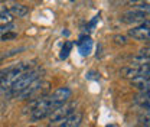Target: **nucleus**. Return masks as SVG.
<instances>
[{"label": "nucleus", "instance_id": "obj_1", "mask_svg": "<svg viewBox=\"0 0 150 127\" xmlns=\"http://www.w3.org/2000/svg\"><path fill=\"white\" fill-rule=\"evenodd\" d=\"M32 68H33V64L32 62H20V64L15 65V67L7 68L4 77L0 79V88L3 91H9L12 88V85L18 81L23 74L28 72Z\"/></svg>", "mask_w": 150, "mask_h": 127}, {"label": "nucleus", "instance_id": "obj_2", "mask_svg": "<svg viewBox=\"0 0 150 127\" xmlns=\"http://www.w3.org/2000/svg\"><path fill=\"white\" fill-rule=\"evenodd\" d=\"M40 78V70L39 68H32L28 72H25L18 81L12 85V88L9 90V95L10 97H16L18 94H20L25 88H28L35 79Z\"/></svg>", "mask_w": 150, "mask_h": 127}, {"label": "nucleus", "instance_id": "obj_3", "mask_svg": "<svg viewBox=\"0 0 150 127\" xmlns=\"http://www.w3.org/2000/svg\"><path fill=\"white\" fill-rule=\"evenodd\" d=\"M72 95V91L69 90L68 87H61V88H56L51 95H48V100H49V104L51 107L55 110L61 106H64Z\"/></svg>", "mask_w": 150, "mask_h": 127}, {"label": "nucleus", "instance_id": "obj_4", "mask_svg": "<svg viewBox=\"0 0 150 127\" xmlns=\"http://www.w3.org/2000/svg\"><path fill=\"white\" fill-rule=\"evenodd\" d=\"M147 74H149V65H144V67L130 65V67H124L120 70V75L123 78H129V79H133V78L140 77V75H147Z\"/></svg>", "mask_w": 150, "mask_h": 127}, {"label": "nucleus", "instance_id": "obj_5", "mask_svg": "<svg viewBox=\"0 0 150 127\" xmlns=\"http://www.w3.org/2000/svg\"><path fill=\"white\" fill-rule=\"evenodd\" d=\"M42 85H43L42 78H38V79H35L28 88H25L20 94H18L16 98H18V100H28V98H32L36 92H39V91L42 90Z\"/></svg>", "mask_w": 150, "mask_h": 127}, {"label": "nucleus", "instance_id": "obj_6", "mask_svg": "<svg viewBox=\"0 0 150 127\" xmlns=\"http://www.w3.org/2000/svg\"><path fill=\"white\" fill-rule=\"evenodd\" d=\"M147 13L146 12H142V10H137V9H133L130 12H126L124 15H123V18L121 20L124 22V23H143V22H146L147 20Z\"/></svg>", "mask_w": 150, "mask_h": 127}, {"label": "nucleus", "instance_id": "obj_7", "mask_svg": "<svg viewBox=\"0 0 150 127\" xmlns=\"http://www.w3.org/2000/svg\"><path fill=\"white\" fill-rule=\"evenodd\" d=\"M129 35H130L133 39H137V40H149V20H146L143 25L137 26V28H133L129 31Z\"/></svg>", "mask_w": 150, "mask_h": 127}, {"label": "nucleus", "instance_id": "obj_8", "mask_svg": "<svg viewBox=\"0 0 150 127\" xmlns=\"http://www.w3.org/2000/svg\"><path fill=\"white\" fill-rule=\"evenodd\" d=\"M74 113V104H64L61 107L55 109L51 114H49V118L51 121H56V120H62L65 117H68L69 114Z\"/></svg>", "mask_w": 150, "mask_h": 127}, {"label": "nucleus", "instance_id": "obj_9", "mask_svg": "<svg viewBox=\"0 0 150 127\" xmlns=\"http://www.w3.org/2000/svg\"><path fill=\"white\" fill-rule=\"evenodd\" d=\"M81 121H82V113L74 111L72 114H69L68 117L61 120L59 127H79Z\"/></svg>", "mask_w": 150, "mask_h": 127}, {"label": "nucleus", "instance_id": "obj_10", "mask_svg": "<svg viewBox=\"0 0 150 127\" xmlns=\"http://www.w3.org/2000/svg\"><path fill=\"white\" fill-rule=\"evenodd\" d=\"M130 84H131V87H134V88H137V90H140V91H149V87H150L149 74L133 78V79H130Z\"/></svg>", "mask_w": 150, "mask_h": 127}, {"label": "nucleus", "instance_id": "obj_11", "mask_svg": "<svg viewBox=\"0 0 150 127\" xmlns=\"http://www.w3.org/2000/svg\"><path fill=\"white\" fill-rule=\"evenodd\" d=\"M78 43V51L82 56H87V55L91 54V49H93V40L90 36H81L79 40L76 42Z\"/></svg>", "mask_w": 150, "mask_h": 127}, {"label": "nucleus", "instance_id": "obj_12", "mask_svg": "<svg viewBox=\"0 0 150 127\" xmlns=\"http://www.w3.org/2000/svg\"><path fill=\"white\" fill-rule=\"evenodd\" d=\"M7 10H9V13H10L13 18H15V16H16V18H22V16L28 15V12H29L26 6L19 4V3H13V4L7 9Z\"/></svg>", "mask_w": 150, "mask_h": 127}, {"label": "nucleus", "instance_id": "obj_13", "mask_svg": "<svg viewBox=\"0 0 150 127\" xmlns=\"http://www.w3.org/2000/svg\"><path fill=\"white\" fill-rule=\"evenodd\" d=\"M136 104H139L142 109L149 110V91H140V94L136 97Z\"/></svg>", "mask_w": 150, "mask_h": 127}, {"label": "nucleus", "instance_id": "obj_14", "mask_svg": "<svg viewBox=\"0 0 150 127\" xmlns=\"http://www.w3.org/2000/svg\"><path fill=\"white\" fill-rule=\"evenodd\" d=\"M12 22H13V16L9 13V10L0 13V26H4L6 28V25H10Z\"/></svg>", "mask_w": 150, "mask_h": 127}, {"label": "nucleus", "instance_id": "obj_15", "mask_svg": "<svg viewBox=\"0 0 150 127\" xmlns=\"http://www.w3.org/2000/svg\"><path fill=\"white\" fill-rule=\"evenodd\" d=\"M71 49H72V42L67 40V42L64 43L62 49H61L59 58H61V59H67V58H68V55H69V52H71Z\"/></svg>", "mask_w": 150, "mask_h": 127}, {"label": "nucleus", "instance_id": "obj_16", "mask_svg": "<svg viewBox=\"0 0 150 127\" xmlns=\"http://www.w3.org/2000/svg\"><path fill=\"white\" fill-rule=\"evenodd\" d=\"M18 38V33L16 32H9L6 31L4 33L0 35V40H12V39H16Z\"/></svg>", "mask_w": 150, "mask_h": 127}, {"label": "nucleus", "instance_id": "obj_17", "mask_svg": "<svg viewBox=\"0 0 150 127\" xmlns=\"http://www.w3.org/2000/svg\"><path fill=\"white\" fill-rule=\"evenodd\" d=\"M112 40L115 45H127V42H129L127 36H124V35H115L112 38Z\"/></svg>", "mask_w": 150, "mask_h": 127}, {"label": "nucleus", "instance_id": "obj_18", "mask_svg": "<svg viewBox=\"0 0 150 127\" xmlns=\"http://www.w3.org/2000/svg\"><path fill=\"white\" fill-rule=\"evenodd\" d=\"M98 19H100V16H95V18H94L93 20L90 22V28H94V26H95V23L98 22Z\"/></svg>", "mask_w": 150, "mask_h": 127}, {"label": "nucleus", "instance_id": "obj_19", "mask_svg": "<svg viewBox=\"0 0 150 127\" xmlns=\"http://www.w3.org/2000/svg\"><path fill=\"white\" fill-rule=\"evenodd\" d=\"M7 10V7H6V4H3V3H0V13H3V12H6Z\"/></svg>", "mask_w": 150, "mask_h": 127}]
</instances>
